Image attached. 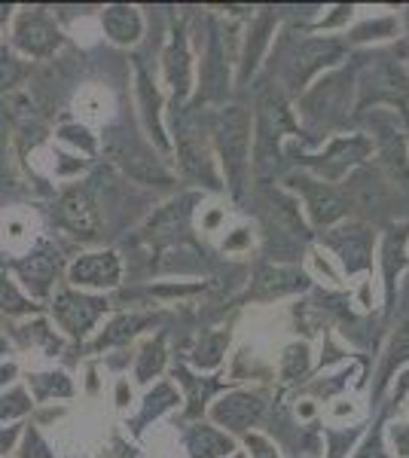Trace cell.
<instances>
[{
	"label": "cell",
	"mask_w": 409,
	"mask_h": 458,
	"mask_svg": "<svg viewBox=\"0 0 409 458\" xmlns=\"http://www.w3.org/2000/svg\"><path fill=\"white\" fill-rule=\"evenodd\" d=\"M68 43L62 25L47 6H21L13 19L10 49L25 58H52Z\"/></svg>",
	"instance_id": "1"
},
{
	"label": "cell",
	"mask_w": 409,
	"mask_h": 458,
	"mask_svg": "<svg viewBox=\"0 0 409 458\" xmlns=\"http://www.w3.org/2000/svg\"><path fill=\"white\" fill-rule=\"evenodd\" d=\"M150 324H153L150 315H116L98 330V336L92 339L89 349L104 352V349H114V345H123V343H129L132 336H138V330L150 327Z\"/></svg>",
	"instance_id": "13"
},
{
	"label": "cell",
	"mask_w": 409,
	"mask_h": 458,
	"mask_svg": "<svg viewBox=\"0 0 409 458\" xmlns=\"http://www.w3.org/2000/svg\"><path fill=\"white\" fill-rule=\"evenodd\" d=\"M101 28L114 47H135L144 34V16L138 6L129 4H110L101 10Z\"/></svg>",
	"instance_id": "10"
},
{
	"label": "cell",
	"mask_w": 409,
	"mask_h": 458,
	"mask_svg": "<svg viewBox=\"0 0 409 458\" xmlns=\"http://www.w3.org/2000/svg\"><path fill=\"white\" fill-rule=\"evenodd\" d=\"M25 388L31 394L34 403H49V401H71L77 394L73 379L64 370H47V373H28Z\"/></svg>",
	"instance_id": "12"
},
{
	"label": "cell",
	"mask_w": 409,
	"mask_h": 458,
	"mask_svg": "<svg viewBox=\"0 0 409 458\" xmlns=\"http://www.w3.org/2000/svg\"><path fill=\"white\" fill-rule=\"evenodd\" d=\"M260 416H263V401H260L257 394H251V391H233V394L220 397V401L211 406L214 422L239 434L254 428Z\"/></svg>",
	"instance_id": "8"
},
{
	"label": "cell",
	"mask_w": 409,
	"mask_h": 458,
	"mask_svg": "<svg viewBox=\"0 0 409 458\" xmlns=\"http://www.w3.org/2000/svg\"><path fill=\"white\" fill-rule=\"evenodd\" d=\"M229 458H242V455H235V453H233V455H229Z\"/></svg>",
	"instance_id": "33"
},
{
	"label": "cell",
	"mask_w": 409,
	"mask_h": 458,
	"mask_svg": "<svg viewBox=\"0 0 409 458\" xmlns=\"http://www.w3.org/2000/svg\"><path fill=\"white\" fill-rule=\"evenodd\" d=\"M58 141L80 147V150H83L86 157H95V153H98V138H95L92 131H89L86 125H80V123L58 125Z\"/></svg>",
	"instance_id": "23"
},
{
	"label": "cell",
	"mask_w": 409,
	"mask_h": 458,
	"mask_svg": "<svg viewBox=\"0 0 409 458\" xmlns=\"http://www.w3.org/2000/svg\"><path fill=\"white\" fill-rule=\"evenodd\" d=\"M302 193H306V205L311 211V217H315V224H333L337 217L345 214V205H342V199L333 193L330 187H324V183H311V181H300Z\"/></svg>",
	"instance_id": "14"
},
{
	"label": "cell",
	"mask_w": 409,
	"mask_h": 458,
	"mask_svg": "<svg viewBox=\"0 0 409 458\" xmlns=\"http://www.w3.org/2000/svg\"><path fill=\"white\" fill-rule=\"evenodd\" d=\"M110 309L107 297L101 293H89V291H77V287H58L49 297V315L58 327L64 330V336H71L73 343H83V339L92 334L95 324L101 321L104 312Z\"/></svg>",
	"instance_id": "2"
},
{
	"label": "cell",
	"mask_w": 409,
	"mask_h": 458,
	"mask_svg": "<svg viewBox=\"0 0 409 458\" xmlns=\"http://www.w3.org/2000/svg\"><path fill=\"white\" fill-rule=\"evenodd\" d=\"M391 437H394V446H397V453L409 458V425H394L391 428Z\"/></svg>",
	"instance_id": "30"
},
{
	"label": "cell",
	"mask_w": 409,
	"mask_h": 458,
	"mask_svg": "<svg viewBox=\"0 0 409 458\" xmlns=\"http://www.w3.org/2000/svg\"><path fill=\"white\" fill-rule=\"evenodd\" d=\"M183 443H187V453L192 458H229L235 453L233 440L214 425H192L183 434Z\"/></svg>",
	"instance_id": "11"
},
{
	"label": "cell",
	"mask_w": 409,
	"mask_h": 458,
	"mask_svg": "<svg viewBox=\"0 0 409 458\" xmlns=\"http://www.w3.org/2000/svg\"><path fill=\"white\" fill-rule=\"evenodd\" d=\"M114 159L120 162V165H123L132 177H135V181H147V183H171V174L166 172V168H162L156 159L144 157V153H135V150H125V147H120V150H114Z\"/></svg>",
	"instance_id": "17"
},
{
	"label": "cell",
	"mask_w": 409,
	"mask_h": 458,
	"mask_svg": "<svg viewBox=\"0 0 409 458\" xmlns=\"http://www.w3.org/2000/svg\"><path fill=\"white\" fill-rule=\"evenodd\" d=\"M28 77V62L13 53L10 43H0V92H10Z\"/></svg>",
	"instance_id": "20"
},
{
	"label": "cell",
	"mask_w": 409,
	"mask_h": 458,
	"mask_svg": "<svg viewBox=\"0 0 409 458\" xmlns=\"http://www.w3.org/2000/svg\"><path fill=\"white\" fill-rule=\"evenodd\" d=\"M55 224L62 229H68L77 239H92L101 229V214L95 199L89 196V190L83 187H71L58 196L55 202Z\"/></svg>",
	"instance_id": "6"
},
{
	"label": "cell",
	"mask_w": 409,
	"mask_h": 458,
	"mask_svg": "<svg viewBox=\"0 0 409 458\" xmlns=\"http://www.w3.org/2000/svg\"><path fill=\"white\" fill-rule=\"evenodd\" d=\"M16 379H19V364H16V360H13V358L10 360H0V391L10 388Z\"/></svg>",
	"instance_id": "29"
},
{
	"label": "cell",
	"mask_w": 409,
	"mask_h": 458,
	"mask_svg": "<svg viewBox=\"0 0 409 458\" xmlns=\"http://www.w3.org/2000/svg\"><path fill=\"white\" fill-rule=\"evenodd\" d=\"M135 95H138V105H141V120H144V129L150 135V141L159 147L162 153L171 150V141L166 138V125H162L159 116V92H156L150 73L144 71V64H135Z\"/></svg>",
	"instance_id": "9"
},
{
	"label": "cell",
	"mask_w": 409,
	"mask_h": 458,
	"mask_svg": "<svg viewBox=\"0 0 409 458\" xmlns=\"http://www.w3.org/2000/svg\"><path fill=\"white\" fill-rule=\"evenodd\" d=\"M25 422H13V425H0V458H6L10 453H16Z\"/></svg>",
	"instance_id": "27"
},
{
	"label": "cell",
	"mask_w": 409,
	"mask_h": 458,
	"mask_svg": "<svg viewBox=\"0 0 409 458\" xmlns=\"http://www.w3.org/2000/svg\"><path fill=\"white\" fill-rule=\"evenodd\" d=\"M409 360V321L404 324V327L394 334L391 339V349H388V360H385V370H382V382L388 379V376L397 370L400 364H406Z\"/></svg>",
	"instance_id": "25"
},
{
	"label": "cell",
	"mask_w": 409,
	"mask_h": 458,
	"mask_svg": "<svg viewBox=\"0 0 409 458\" xmlns=\"http://www.w3.org/2000/svg\"><path fill=\"white\" fill-rule=\"evenodd\" d=\"M175 376L183 382V386L190 388V403H192V406H190V416H199V412H202V406H205V401L214 394V391H217V382H211V379H208V382H199L196 376H190L187 370H183V367H177Z\"/></svg>",
	"instance_id": "22"
},
{
	"label": "cell",
	"mask_w": 409,
	"mask_h": 458,
	"mask_svg": "<svg viewBox=\"0 0 409 458\" xmlns=\"http://www.w3.org/2000/svg\"><path fill=\"white\" fill-rule=\"evenodd\" d=\"M62 269H64L62 254H58V248L47 245V242L37 245L31 254L19 257V260L13 263V272L19 276V287L34 302L52 297V284H55V278Z\"/></svg>",
	"instance_id": "5"
},
{
	"label": "cell",
	"mask_w": 409,
	"mask_h": 458,
	"mask_svg": "<svg viewBox=\"0 0 409 458\" xmlns=\"http://www.w3.org/2000/svg\"><path fill=\"white\" fill-rule=\"evenodd\" d=\"M223 349H226V336H223V334L202 336V343H199L196 354H192V364H199V367H217Z\"/></svg>",
	"instance_id": "26"
},
{
	"label": "cell",
	"mask_w": 409,
	"mask_h": 458,
	"mask_svg": "<svg viewBox=\"0 0 409 458\" xmlns=\"http://www.w3.org/2000/svg\"><path fill=\"white\" fill-rule=\"evenodd\" d=\"M37 312H40V306H37V302L21 291L19 282L10 276V272L0 269V315L28 318V315H37Z\"/></svg>",
	"instance_id": "15"
},
{
	"label": "cell",
	"mask_w": 409,
	"mask_h": 458,
	"mask_svg": "<svg viewBox=\"0 0 409 458\" xmlns=\"http://www.w3.org/2000/svg\"><path fill=\"white\" fill-rule=\"evenodd\" d=\"M162 71H166V83L171 89L175 105L187 101V95L192 92V62L187 49V37H183L181 28L171 34L166 53H162Z\"/></svg>",
	"instance_id": "7"
},
{
	"label": "cell",
	"mask_w": 409,
	"mask_h": 458,
	"mask_svg": "<svg viewBox=\"0 0 409 458\" xmlns=\"http://www.w3.org/2000/svg\"><path fill=\"white\" fill-rule=\"evenodd\" d=\"M31 410H34V401L25 386H13V388L0 391V425L21 422Z\"/></svg>",
	"instance_id": "19"
},
{
	"label": "cell",
	"mask_w": 409,
	"mask_h": 458,
	"mask_svg": "<svg viewBox=\"0 0 409 458\" xmlns=\"http://www.w3.org/2000/svg\"><path fill=\"white\" fill-rule=\"evenodd\" d=\"M13 354V343L6 336H0V360H10Z\"/></svg>",
	"instance_id": "31"
},
{
	"label": "cell",
	"mask_w": 409,
	"mask_h": 458,
	"mask_svg": "<svg viewBox=\"0 0 409 458\" xmlns=\"http://www.w3.org/2000/svg\"><path fill=\"white\" fill-rule=\"evenodd\" d=\"M248 446H251V458H278L275 446L260 434H248Z\"/></svg>",
	"instance_id": "28"
},
{
	"label": "cell",
	"mask_w": 409,
	"mask_h": 458,
	"mask_svg": "<svg viewBox=\"0 0 409 458\" xmlns=\"http://www.w3.org/2000/svg\"><path fill=\"white\" fill-rule=\"evenodd\" d=\"M363 153H367V144H363L361 138H354V141H337L330 147V153H327L321 168H327L330 177H337L348 162H354L352 157H363Z\"/></svg>",
	"instance_id": "21"
},
{
	"label": "cell",
	"mask_w": 409,
	"mask_h": 458,
	"mask_svg": "<svg viewBox=\"0 0 409 458\" xmlns=\"http://www.w3.org/2000/svg\"><path fill=\"white\" fill-rule=\"evenodd\" d=\"M361 458H385L379 449H367V453H361Z\"/></svg>",
	"instance_id": "32"
},
{
	"label": "cell",
	"mask_w": 409,
	"mask_h": 458,
	"mask_svg": "<svg viewBox=\"0 0 409 458\" xmlns=\"http://www.w3.org/2000/svg\"><path fill=\"white\" fill-rule=\"evenodd\" d=\"M214 135H217V150L220 162L226 168V177L233 183V193H242L244 183V168H248V147H251V120L242 107H226L217 116L214 125Z\"/></svg>",
	"instance_id": "3"
},
{
	"label": "cell",
	"mask_w": 409,
	"mask_h": 458,
	"mask_svg": "<svg viewBox=\"0 0 409 458\" xmlns=\"http://www.w3.org/2000/svg\"><path fill=\"white\" fill-rule=\"evenodd\" d=\"M16 453H19V458H55L52 446H49L47 440H43L40 428H34V425H25Z\"/></svg>",
	"instance_id": "24"
},
{
	"label": "cell",
	"mask_w": 409,
	"mask_h": 458,
	"mask_svg": "<svg viewBox=\"0 0 409 458\" xmlns=\"http://www.w3.org/2000/svg\"><path fill=\"white\" fill-rule=\"evenodd\" d=\"M177 403H181V397H177L175 386H168V382H159V386H153V391H147L144 406H141V412L135 416V422H132L135 434L144 431V425H150L153 419L162 416V412L175 410Z\"/></svg>",
	"instance_id": "16"
},
{
	"label": "cell",
	"mask_w": 409,
	"mask_h": 458,
	"mask_svg": "<svg viewBox=\"0 0 409 458\" xmlns=\"http://www.w3.org/2000/svg\"><path fill=\"white\" fill-rule=\"evenodd\" d=\"M68 284L77 291H114L123 282V260L114 248L86 250L64 269Z\"/></svg>",
	"instance_id": "4"
},
{
	"label": "cell",
	"mask_w": 409,
	"mask_h": 458,
	"mask_svg": "<svg viewBox=\"0 0 409 458\" xmlns=\"http://www.w3.org/2000/svg\"><path fill=\"white\" fill-rule=\"evenodd\" d=\"M162 367H166V336L159 334L141 345L138 364H135V379L141 386H147V382L162 373Z\"/></svg>",
	"instance_id": "18"
}]
</instances>
